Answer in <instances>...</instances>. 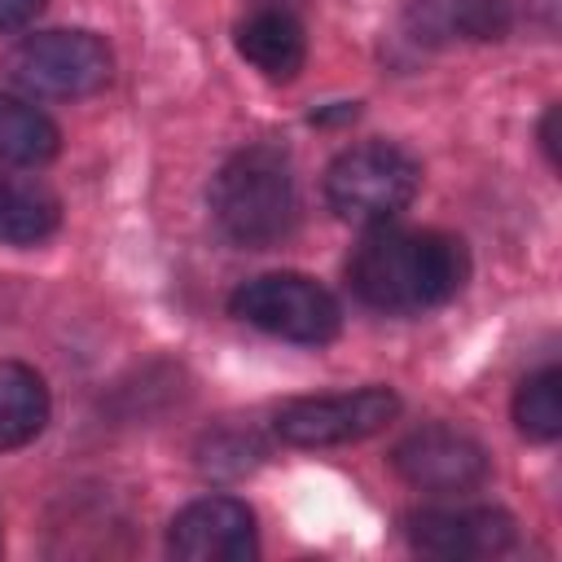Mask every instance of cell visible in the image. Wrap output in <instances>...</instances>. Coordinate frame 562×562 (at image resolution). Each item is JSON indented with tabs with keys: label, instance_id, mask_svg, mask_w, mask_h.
I'll return each mask as SVG.
<instances>
[{
	"label": "cell",
	"instance_id": "cell-1",
	"mask_svg": "<svg viewBox=\"0 0 562 562\" xmlns=\"http://www.w3.org/2000/svg\"><path fill=\"white\" fill-rule=\"evenodd\" d=\"M465 246L435 228H378L356 246L347 263L356 299L378 312L439 307L465 285Z\"/></svg>",
	"mask_w": 562,
	"mask_h": 562
},
{
	"label": "cell",
	"instance_id": "cell-2",
	"mask_svg": "<svg viewBox=\"0 0 562 562\" xmlns=\"http://www.w3.org/2000/svg\"><path fill=\"white\" fill-rule=\"evenodd\" d=\"M211 215L220 233L246 250H268L294 233L299 189L290 158L277 145L233 154L211 180Z\"/></svg>",
	"mask_w": 562,
	"mask_h": 562
},
{
	"label": "cell",
	"instance_id": "cell-3",
	"mask_svg": "<svg viewBox=\"0 0 562 562\" xmlns=\"http://www.w3.org/2000/svg\"><path fill=\"white\" fill-rule=\"evenodd\" d=\"M422 184V167L408 149L386 140H364L342 149L325 171V202L338 220L386 224L395 220Z\"/></svg>",
	"mask_w": 562,
	"mask_h": 562
},
{
	"label": "cell",
	"instance_id": "cell-4",
	"mask_svg": "<svg viewBox=\"0 0 562 562\" xmlns=\"http://www.w3.org/2000/svg\"><path fill=\"white\" fill-rule=\"evenodd\" d=\"M228 312L272 338L321 347L338 338L342 312L325 285H316L303 272H263L255 281H241L228 299Z\"/></svg>",
	"mask_w": 562,
	"mask_h": 562
},
{
	"label": "cell",
	"instance_id": "cell-5",
	"mask_svg": "<svg viewBox=\"0 0 562 562\" xmlns=\"http://www.w3.org/2000/svg\"><path fill=\"white\" fill-rule=\"evenodd\" d=\"M110 48L92 31H40L9 53V75L35 97H92L110 83Z\"/></svg>",
	"mask_w": 562,
	"mask_h": 562
},
{
	"label": "cell",
	"instance_id": "cell-6",
	"mask_svg": "<svg viewBox=\"0 0 562 562\" xmlns=\"http://www.w3.org/2000/svg\"><path fill=\"white\" fill-rule=\"evenodd\" d=\"M400 395L391 386H360L338 395H303L277 413V435L294 448H334L378 435L395 422Z\"/></svg>",
	"mask_w": 562,
	"mask_h": 562
},
{
	"label": "cell",
	"instance_id": "cell-7",
	"mask_svg": "<svg viewBox=\"0 0 562 562\" xmlns=\"http://www.w3.org/2000/svg\"><path fill=\"white\" fill-rule=\"evenodd\" d=\"M391 465L408 487L430 492V496H461L487 479L483 443L443 422H430V426L404 435L391 452Z\"/></svg>",
	"mask_w": 562,
	"mask_h": 562
},
{
	"label": "cell",
	"instance_id": "cell-8",
	"mask_svg": "<svg viewBox=\"0 0 562 562\" xmlns=\"http://www.w3.org/2000/svg\"><path fill=\"white\" fill-rule=\"evenodd\" d=\"M167 549L180 562H246L255 558V514L233 496H202L171 518Z\"/></svg>",
	"mask_w": 562,
	"mask_h": 562
},
{
	"label": "cell",
	"instance_id": "cell-9",
	"mask_svg": "<svg viewBox=\"0 0 562 562\" xmlns=\"http://www.w3.org/2000/svg\"><path fill=\"white\" fill-rule=\"evenodd\" d=\"M408 540L430 558H496L514 544V518L487 505L417 509L408 514Z\"/></svg>",
	"mask_w": 562,
	"mask_h": 562
},
{
	"label": "cell",
	"instance_id": "cell-10",
	"mask_svg": "<svg viewBox=\"0 0 562 562\" xmlns=\"http://www.w3.org/2000/svg\"><path fill=\"white\" fill-rule=\"evenodd\" d=\"M509 0H413L404 26L417 44H487L509 31Z\"/></svg>",
	"mask_w": 562,
	"mask_h": 562
},
{
	"label": "cell",
	"instance_id": "cell-11",
	"mask_svg": "<svg viewBox=\"0 0 562 562\" xmlns=\"http://www.w3.org/2000/svg\"><path fill=\"white\" fill-rule=\"evenodd\" d=\"M237 53L263 75V79H294L307 61V40H303V26L294 13L285 9H255L237 22Z\"/></svg>",
	"mask_w": 562,
	"mask_h": 562
},
{
	"label": "cell",
	"instance_id": "cell-12",
	"mask_svg": "<svg viewBox=\"0 0 562 562\" xmlns=\"http://www.w3.org/2000/svg\"><path fill=\"white\" fill-rule=\"evenodd\" d=\"M61 206L53 189H44L31 176L0 171V246H40L57 233Z\"/></svg>",
	"mask_w": 562,
	"mask_h": 562
},
{
	"label": "cell",
	"instance_id": "cell-13",
	"mask_svg": "<svg viewBox=\"0 0 562 562\" xmlns=\"http://www.w3.org/2000/svg\"><path fill=\"white\" fill-rule=\"evenodd\" d=\"M48 422V386L31 364H0V452L31 443Z\"/></svg>",
	"mask_w": 562,
	"mask_h": 562
},
{
	"label": "cell",
	"instance_id": "cell-14",
	"mask_svg": "<svg viewBox=\"0 0 562 562\" xmlns=\"http://www.w3.org/2000/svg\"><path fill=\"white\" fill-rule=\"evenodd\" d=\"M57 149H61L57 123L44 110H35L31 101L0 92V162L44 167L48 158H57Z\"/></svg>",
	"mask_w": 562,
	"mask_h": 562
},
{
	"label": "cell",
	"instance_id": "cell-15",
	"mask_svg": "<svg viewBox=\"0 0 562 562\" xmlns=\"http://www.w3.org/2000/svg\"><path fill=\"white\" fill-rule=\"evenodd\" d=\"M558 369H540L531 378L518 382V395H514V422L527 439H558L562 430V391H558Z\"/></svg>",
	"mask_w": 562,
	"mask_h": 562
},
{
	"label": "cell",
	"instance_id": "cell-16",
	"mask_svg": "<svg viewBox=\"0 0 562 562\" xmlns=\"http://www.w3.org/2000/svg\"><path fill=\"white\" fill-rule=\"evenodd\" d=\"M40 9H44V0H0V35L31 26L40 18Z\"/></svg>",
	"mask_w": 562,
	"mask_h": 562
},
{
	"label": "cell",
	"instance_id": "cell-17",
	"mask_svg": "<svg viewBox=\"0 0 562 562\" xmlns=\"http://www.w3.org/2000/svg\"><path fill=\"white\" fill-rule=\"evenodd\" d=\"M307 0H259V9H285V13H294V9H303Z\"/></svg>",
	"mask_w": 562,
	"mask_h": 562
}]
</instances>
